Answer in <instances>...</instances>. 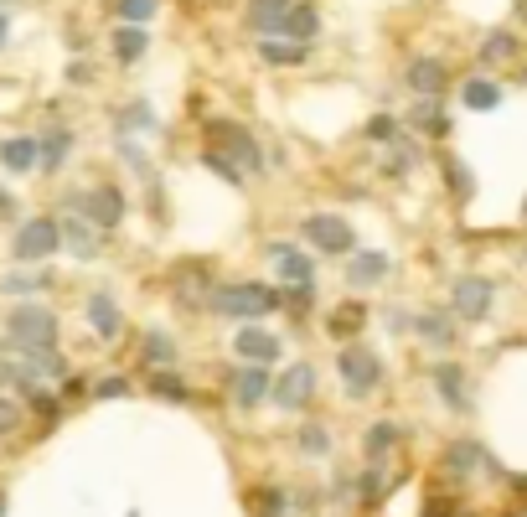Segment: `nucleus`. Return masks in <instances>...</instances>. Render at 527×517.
<instances>
[{"label":"nucleus","instance_id":"27","mask_svg":"<svg viewBox=\"0 0 527 517\" xmlns=\"http://www.w3.org/2000/svg\"><path fill=\"white\" fill-rule=\"evenodd\" d=\"M171 280H176V295L192 300V306H197L202 295H212V269H207V264H181Z\"/></svg>","mask_w":527,"mask_h":517},{"label":"nucleus","instance_id":"49","mask_svg":"<svg viewBox=\"0 0 527 517\" xmlns=\"http://www.w3.org/2000/svg\"><path fill=\"white\" fill-rule=\"evenodd\" d=\"M0 517H6V497H0Z\"/></svg>","mask_w":527,"mask_h":517},{"label":"nucleus","instance_id":"51","mask_svg":"<svg viewBox=\"0 0 527 517\" xmlns=\"http://www.w3.org/2000/svg\"><path fill=\"white\" fill-rule=\"evenodd\" d=\"M0 6H6V0H0Z\"/></svg>","mask_w":527,"mask_h":517},{"label":"nucleus","instance_id":"2","mask_svg":"<svg viewBox=\"0 0 527 517\" xmlns=\"http://www.w3.org/2000/svg\"><path fill=\"white\" fill-rule=\"evenodd\" d=\"M6 331H11V342L26 347V352H47V347H57V316H52L47 306H31V300L6 316Z\"/></svg>","mask_w":527,"mask_h":517},{"label":"nucleus","instance_id":"39","mask_svg":"<svg viewBox=\"0 0 527 517\" xmlns=\"http://www.w3.org/2000/svg\"><path fill=\"white\" fill-rule=\"evenodd\" d=\"M326 445H331V435L321 430V424H305V430H300V450H305V455H321Z\"/></svg>","mask_w":527,"mask_h":517},{"label":"nucleus","instance_id":"42","mask_svg":"<svg viewBox=\"0 0 527 517\" xmlns=\"http://www.w3.org/2000/svg\"><path fill=\"white\" fill-rule=\"evenodd\" d=\"M16 424H21V409H16L11 399H0V435H11Z\"/></svg>","mask_w":527,"mask_h":517},{"label":"nucleus","instance_id":"12","mask_svg":"<svg viewBox=\"0 0 527 517\" xmlns=\"http://www.w3.org/2000/svg\"><path fill=\"white\" fill-rule=\"evenodd\" d=\"M290 6H295V0H248V6H243V26L254 37H279V26H285Z\"/></svg>","mask_w":527,"mask_h":517},{"label":"nucleus","instance_id":"15","mask_svg":"<svg viewBox=\"0 0 527 517\" xmlns=\"http://www.w3.org/2000/svg\"><path fill=\"white\" fill-rule=\"evenodd\" d=\"M409 130L424 135V140H445V135L455 130V119L445 114L440 99H414V109H409Z\"/></svg>","mask_w":527,"mask_h":517},{"label":"nucleus","instance_id":"11","mask_svg":"<svg viewBox=\"0 0 527 517\" xmlns=\"http://www.w3.org/2000/svg\"><path fill=\"white\" fill-rule=\"evenodd\" d=\"M269 383H274V378H269L264 362H243V368L233 373V383H228V388H233V404H238V409L264 404V399H269Z\"/></svg>","mask_w":527,"mask_h":517},{"label":"nucleus","instance_id":"38","mask_svg":"<svg viewBox=\"0 0 527 517\" xmlns=\"http://www.w3.org/2000/svg\"><path fill=\"white\" fill-rule=\"evenodd\" d=\"M393 440H398V430H393V424H378V430H367V455H372V461H383Z\"/></svg>","mask_w":527,"mask_h":517},{"label":"nucleus","instance_id":"23","mask_svg":"<svg viewBox=\"0 0 527 517\" xmlns=\"http://www.w3.org/2000/svg\"><path fill=\"white\" fill-rule=\"evenodd\" d=\"M0 166H6L11 176L37 171V135H6L0 140Z\"/></svg>","mask_w":527,"mask_h":517},{"label":"nucleus","instance_id":"8","mask_svg":"<svg viewBox=\"0 0 527 517\" xmlns=\"http://www.w3.org/2000/svg\"><path fill=\"white\" fill-rule=\"evenodd\" d=\"M124 207H130V202H124V192L109 187V181H104V187H88V192L78 197V212H83V218L99 228V233H109V228L124 223Z\"/></svg>","mask_w":527,"mask_h":517},{"label":"nucleus","instance_id":"45","mask_svg":"<svg viewBox=\"0 0 527 517\" xmlns=\"http://www.w3.org/2000/svg\"><path fill=\"white\" fill-rule=\"evenodd\" d=\"M11 42V21H6V11H0V47Z\"/></svg>","mask_w":527,"mask_h":517},{"label":"nucleus","instance_id":"16","mask_svg":"<svg viewBox=\"0 0 527 517\" xmlns=\"http://www.w3.org/2000/svg\"><path fill=\"white\" fill-rule=\"evenodd\" d=\"M109 52H114L119 68H135L140 57L150 52V32H145V26H135V21H119L114 37H109Z\"/></svg>","mask_w":527,"mask_h":517},{"label":"nucleus","instance_id":"33","mask_svg":"<svg viewBox=\"0 0 527 517\" xmlns=\"http://www.w3.org/2000/svg\"><path fill=\"white\" fill-rule=\"evenodd\" d=\"M202 166H207L212 176H223V181H233V187H238V181H248V176H243V171H238V166H233V161L223 156V150H212V145H202Z\"/></svg>","mask_w":527,"mask_h":517},{"label":"nucleus","instance_id":"46","mask_svg":"<svg viewBox=\"0 0 527 517\" xmlns=\"http://www.w3.org/2000/svg\"><path fill=\"white\" fill-rule=\"evenodd\" d=\"M16 378V368H11V362H0V383H11Z\"/></svg>","mask_w":527,"mask_h":517},{"label":"nucleus","instance_id":"52","mask_svg":"<svg viewBox=\"0 0 527 517\" xmlns=\"http://www.w3.org/2000/svg\"><path fill=\"white\" fill-rule=\"evenodd\" d=\"M455 517H460V512H455Z\"/></svg>","mask_w":527,"mask_h":517},{"label":"nucleus","instance_id":"21","mask_svg":"<svg viewBox=\"0 0 527 517\" xmlns=\"http://www.w3.org/2000/svg\"><path fill=\"white\" fill-rule=\"evenodd\" d=\"M83 316H88V326L99 331L104 342H114L119 331H124V316H119V306H114V295L109 290H99V295H88V306H83Z\"/></svg>","mask_w":527,"mask_h":517},{"label":"nucleus","instance_id":"3","mask_svg":"<svg viewBox=\"0 0 527 517\" xmlns=\"http://www.w3.org/2000/svg\"><path fill=\"white\" fill-rule=\"evenodd\" d=\"M207 306L217 316H238V321H254V316H269L279 306V295L264 290V285H223V290H212L207 295Z\"/></svg>","mask_w":527,"mask_h":517},{"label":"nucleus","instance_id":"29","mask_svg":"<svg viewBox=\"0 0 527 517\" xmlns=\"http://www.w3.org/2000/svg\"><path fill=\"white\" fill-rule=\"evenodd\" d=\"M440 171H445V187L455 192V202H471L476 197V176H471V166H465L460 156H445Z\"/></svg>","mask_w":527,"mask_h":517},{"label":"nucleus","instance_id":"7","mask_svg":"<svg viewBox=\"0 0 527 517\" xmlns=\"http://www.w3.org/2000/svg\"><path fill=\"white\" fill-rule=\"evenodd\" d=\"M403 83H409L414 99H445L450 94V63L445 57H434V52H424V57H414V63L403 68Z\"/></svg>","mask_w":527,"mask_h":517},{"label":"nucleus","instance_id":"32","mask_svg":"<svg viewBox=\"0 0 527 517\" xmlns=\"http://www.w3.org/2000/svg\"><path fill=\"white\" fill-rule=\"evenodd\" d=\"M362 135H367L372 145H393V140L403 135V125H398V119H393V114H372V119H367V125H362Z\"/></svg>","mask_w":527,"mask_h":517},{"label":"nucleus","instance_id":"17","mask_svg":"<svg viewBox=\"0 0 527 517\" xmlns=\"http://www.w3.org/2000/svg\"><path fill=\"white\" fill-rule=\"evenodd\" d=\"M269 259H274V269H279V280L285 285H316V264H310V254H300L295 243H274Z\"/></svg>","mask_w":527,"mask_h":517},{"label":"nucleus","instance_id":"36","mask_svg":"<svg viewBox=\"0 0 527 517\" xmlns=\"http://www.w3.org/2000/svg\"><path fill=\"white\" fill-rule=\"evenodd\" d=\"M176 357V342L166 337V331H150V337H145V362H150V368H161V362H171Z\"/></svg>","mask_w":527,"mask_h":517},{"label":"nucleus","instance_id":"40","mask_svg":"<svg viewBox=\"0 0 527 517\" xmlns=\"http://www.w3.org/2000/svg\"><path fill=\"white\" fill-rule=\"evenodd\" d=\"M93 393H99V399H124V393H130V378H119V373H109L99 388H93Z\"/></svg>","mask_w":527,"mask_h":517},{"label":"nucleus","instance_id":"25","mask_svg":"<svg viewBox=\"0 0 527 517\" xmlns=\"http://www.w3.org/2000/svg\"><path fill=\"white\" fill-rule=\"evenodd\" d=\"M62 243H68V254H78V259H99V228H93L83 212L62 223Z\"/></svg>","mask_w":527,"mask_h":517},{"label":"nucleus","instance_id":"13","mask_svg":"<svg viewBox=\"0 0 527 517\" xmlns=\"http://www.w3.org/2000/svg\"><path fill=\"white\" fill-rule=\"evenodd\" d=\"M502 99H507V88L496 83V78H486V73H471L460 83V104L471 109V114H496L502 109Z\"/></svg>","mask_w":527,"mask_h":517},{"label":"nucleus","instance_id":"34","mask_svg":"<svg viewBox=\"0 0 527 517\" xmlns=\"http://www.w3.org/2000/svg\"><path fill=\"white\" fill-rule=\"evenodd\" d=\"M114 11H119V21H135V26H145L155 11H161V0H114Z\"/></svg>","mask_w":527,"mask_h":517},{"label":"nucleus","instance_id":"22","mask_svg":"<svg viewBox=\"0 0 527 517\" xmlns=\"http://www.w3.org/2000/svg\"><path fill=\"white\" fill-rule=\"evenodd\" d=\"M517 57H522L517 32H486L481 47H476V63L481 68H507V63H517Z\"/></svg>","mask_w":527,"mask_h":517},{"label":"nucleus","instance_id":"10","mask_svg":"<svg viewBox=\"0 0 527 517\" xmlns=\"http://www.w3.org/2000/svg\"><path fill=\"white\" fill-rule=\"evenodd\" d=\"M269 393H274V404L285 409V414H295V409H305L310 399H316V373H310L305 362H300V368L279 373V378L269 383Z\"/></svg>","mask_w":527,"mask_h":517},{"label":"nucleus","instance_id":"14","mask_svg":"<svg viewBox=\"0 0 527 517\" xmlns=\"http://www.w3.org/2000/svg\"><path fill=\"white\" fill-rule=\"evenodd\" d=\"M68 156H73V130L52 125V130L37 135V171L42 176H57L62 166H68Z\"/></svg>","mask_w":527,"mask_h":517},{"label":"nucleus","instance_id":"43","mask_svg":"<svg viewBox=\"0 0 527 517\" xmlns=\"http://www.w3.org/2000/svg\"><path fill=\"white\" fill-rule=\"evenodd\" d=\"M424 517H455V507H450V497H434V502L424 507Z\"/></svg>","mask_w":527,"mask_h":517},{"label":"nucleus","instance_id":"35","mask_svg":"<svg viewBox=\"0 0 527 517\" xmlns=\"http://www.w3.org/2000/svg\"><path fill=\"white\" fill-rule=\"evenodd\" d=\"M362 321H367L362 306H341V311H331V337H352V331H362Z\"/></svg>","mask_w":527,"mask_h":517},{"label":"nucleus","instance_id":"31","mask_svg":"<svg viewBox=\"0 0 527 517\" xmlns=\"http://www.w3.org/2000/svg\"><path fill=\"white\" fill-rule=\"evenodd\" d=\"M114 125H119V135H150V130H155V109H150L145 99H135V104L119 109Z\"/></svg>","mask_w":527,"mask_h":517},{"label":"nucleus","instance_id":"50","mask_svg":"<svg viewBox=\"0 0 527 517\" xmlns=\"http://www.w3.org/2000/svg\"><path fill=\"white\" fill-rule=\"evenodd\" d=\"M522 212H527V202H522Z\"/></svg>","mask_w":527,"mask_h":517},{"label":"nucleus","instance_id":"1","mask_svg":"<svg viewBox=\"0 0 527 517\" xmlns=\"http://www.w3.org/2000/svg\"><path fill=\"white\" fill-rule=\"evenodd\" d=\"M202 145L223 150V156H228L243 176H259V171H264V150H259L254 130H243L238 119H207V125H202Z\"/></svg>","mask_w":527,"mask_h":517},{"label":"nucleus","instance_id":"41","mask_svg":"<svg viewBox=\"0 0 527 517\" xmlns=\"http://www.w3.org/2000/svg\"><path fill=\"white\" fill-rule=\"evenodd\" d=\"M310 295H316L310 285H290V300H285V306H290L295 316H305V311H310Z\"/></svg>","mask_w":527,"mask_h":517},{"label":"nucleus","instance_id":"18","mask_svg":"<svg viewBox=\"0 0 527 517\" xmlns=\"http://www.w3.org/2000/svg\"><path fill=\"white\" fill-rule=\"evenodd\" d=\"M388 269H393V259L383 254V249H352V259H347V280L357 285V290H367V285H383L388 280Z\"/></svg>","mask_w":527,"mask_h":517},{"label":"nucleus","instance_id":"30","mask_svg":"<svg viewBox=\"0 0 527 517\" xmlns=\"http://www.w3.org/2000/svg\"><path fill=\"white\" fill-rule=\"evenodd\" d=\"M481 461H486V450L471 445V440H455V445L445 450V471H450V476H471Z\"/></svg>","mask_w":527,"mask_h":517},{"label":"nucleus","instance_id":"24","mask_svg":"<svg viewBox=\"0 0 527 517\" xmlns=\"http://www.w3.org/2000/svg\"><path fill=\"white\" fill-rule=\"evenodd\" d=\"M279 37H290V42H316L321 37V11L310 6V0H295L285 26H279Z\"/></svg>","mask_w":527,"mask_h":517},{"label":"nucleus","instance_id":"47","mask_svg":"<svg viewBox=\"0 0 527 517\" xmlns=\"http://www.w3.org/2000/svg\"><path fill=\"white\" fill-rule=\"evenodd\" d=\"M16 202H11V192H0V212H11Z\"/></svg>","mask_w":527,"mask_h":517},{"label":"nucleus","instance_id":"9","mask_svg":"<svg viewBox=\"0 0 527 517\" xmlns=\"http://www.w3.org/2000/svg\"><path fill=\"white\" fill-rule=\"evenodd\" d=\"M491 295H496L491 280H481V275H460L455 290H450V311H455L460 321H486V316H491Z\"/></svg>","mask_w":527,"mask_h":517},{"label":"nucleus","instance_id":"26","mask_svg":"<svg viewBox=\"0 0 527 517\" xmlns=\"http://www.w3.org/2000/svg\"><path fill=\"white\" fill-rule=\"evenodd\" d=\"M414 331H419L429 347H450L455 342V311H419L414 316Z\"/></svg>","mask_w":527,"mask_h":517},{"label":"nucleus","instance_id":"20","mask_svg":"<svg viewBox=\"0 0 527 517\" xmlns=\"http://www.w3.org/2000/svg\"><path fill=\"white\" fill-rule=\"evenodd\" d=\"M233 347H238V357H243V362H264V368L279 357V337H274V331L248 326V321H243V331L233 337Z\"/></svg>","mask_w":527,"mask_h":517},{"label":"nucleus","instance_id":"5","mask_svg":"<svg viewBox=\"0 0 527 517\" xmlns=\"http://www.w3.org/2000/svg\"><path fill=\"white\" fill-rule=\"evenodd\" d=\"M336 373L347 378V393H352V399H362V393H372V388L383 383V362H378V352H372V347H341Z\"/></svg>","mask_w":527,"mask_h":517},{"label":"nucleus","instance_id":"4","mask_svg":"<svg viewBox=\"0 0 527 517\" xmlns=\"http://www.w3.org/2000/svg\"><path fill=\"white\" fill-rule=\"evenodd\" d=\"M62 249V223L57 218H26L21 228H16V243H11V254L21 259V264H47L52 254Z\"/></svg>","mask_w":527,"mask_h":517},{"label":"nucleus","instance_id":"44","mask_svg":"<svg viewBox=\"0 0 527 517\" xmlns=\"http://www.w3.org/2000/svg\"><path fill=\"white\" fill-rule=\"evenodd\" d=\"M88 78H93L88 63H68V83H88Z\"/></svg>","mask_w":527,"mask_h":517},{"label":"nucleus","instance_id":"48","mask_svg":"<svg viewBox=\"0 0 527 517\" xmlns=\"http://www.w3.org/2000/svg\"><path fill=\"white\" fill-rule=\"evenodd\" d=\"M517 21L527 26V0H517Z\"/></svg>","mask_w":527,"mask_h":517},{"label":"nucleus","instance_id":"53","mask_svg":"<svg viewBox=\"0 0 527 517\" xmlns=\"http://www.w3.org/2000/svg\"><path fill=\"white\" fill-rule=\"evenodd\" d=\"M522 254H527V249H522Z\"/></svg>","mask_w":527,"mask_h":517},{"label":"nucleus","instance_id":"6","mask_svg":"<svg viewBox=\"0 0 527 517\" xmlns=\"http://www.w3.org/2000/svg\"><path fill=\"white\" fill-rule=\"evenodd\" d=\"M305 238L316 243L321 254H352L357 249V233H352V223L341 218V212H310V218H305Z\"/></svg>","mask_w":527,"mask_h":517},{"label":"nucleus","instance_id":"19","mask_svg":"<svg viewBox=\"0 0 527 517\" xmlns=\"http://www.w3.org/2000/svg\"><path fill=\"white\" fill-rule=\"evenodd\" d=\"M259 63H264V68H300V63H310V42L259 37Z\"/></svg>","mask_w":527,"mask_h":517},{"label":"nucleus","instance_id":"28","mask_svg":"<svg viewBox=\"0 0 527 517\" xmlns=\"http://www.w3.org/2000/svg\"><path fill=\"white\" fill-rule=\"evenodd\" d=\"M434 388H440V399L450 404V409H465L471 399H465V373L455 368V362H440L434 368Z\"/></svg>","mask_w":527,"mask_h":517},{"label":"nucleus","instance_id":"37","mask_svg":"<svg viewBox=\"0 0 527 517\" xmlns=\"http://www.w3.org/2000/svg\"><path fill=\"white\" fill-rule=\"evenodd\" d=\"M150 393H155V399H171V404H181V399H186V383H181L176 373H155V378H150Z\"/></svg>","mask_w":527,"mask_h":517}]
</instances>
